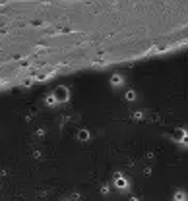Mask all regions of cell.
Instances as JSON below:
<instances>
[{
  "instance_id": "7a4b0ae2",
  "label": "cell",
  "mask_w": 188,
  "mask_h": 201,
  "mask_svg": "<svg viewBox=\"0 0 188 201\" xmlns=\"http://www.w3.org/2000/svg\"><path fill=\"white\" fill-rule=\"evenodd\" d=\"M78 137H80V139H84V141H85V139H87V137H89V134H87V130H81V132H80V134H78Z\"/></svg>"
},
{
  "instance_id": "277c9868",
  "label": "cell",
  "mask_w": 188,
  "mask_h": 201,
  "mask_svg": "<svg viewBox=\"0 0 188 201\" xmlns=\"http://www.w3.org/2000/svg\"><path fill=\"white\" fill-rule=\"evenodd\" d=\"M116 186H118V188H124V186H126V180H122L120 176H118V180H116Z\"/></svg>"
},
{
  "instance_id": "6da1fadb",
  "label": "cell",
  "mask_w": 188,
  "mask_h": 201,
  "mask_svg": "<svg viewBox=\"0 0 188 201\" xmlns=\"http://www.w3.org/2000/svg\"><path fill=\"white\" fill-rule=\"evenodd\" d=\"M54 97L56 101H60V102H64V101H68V97H70V93H68V89L66 87H56L54 89Z\"/></svg>"
},
{
  "instance_id": "5b68a950",
  "label": "cell",
  "mask_w": 188,
  "mask_h": 201,
  "mask_svg": "<svg viewBox=\"0 0 188 201\" xmlns=\"http://www.w3.org/2000/svg\"><path fill=\"white\" fill-rule=\"evenodd\" d=\"M120 81H122V79H120V76H113V83H114V85H118Z\"/></svg>"
},
{
  "instance_id": "8992f818",
  "label": "cell",
  "mask_w": 188,
  "mask_h": 201,
  "mask_svg": "<svg viewBox=\"0 0 188 201\" xmlns=\"http://www.w3.org/2000/svg\"><path fill=\"white\" fill-rule=\"evenodd\" d=\"M182 143H184V145H188V135H184V137H182Z\"/></svg>"
},
{
  "instance_id": "3957f363",
  "label": "cell",
  "mask_w": 188,
  "mask_h": 201,
  "mask_svg": "<svg viewBox=\"0 0 188 201\" xmlns=\"http://www.w3.org/2000/svg\"><path fill=\"white\" fill-rule=\"evenodd\" d=\"M126 99H128V101H134V99H136V93H134V91H128V93H126Z\"/></svg>"
}]
</instances>
